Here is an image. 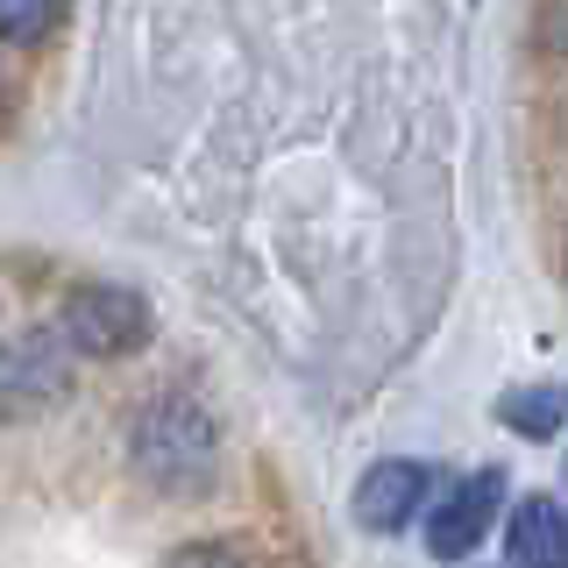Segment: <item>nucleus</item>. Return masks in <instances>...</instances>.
Returning <instances> with one entry per match:
<instances>
[{
  "label": "nucleus",
  "mask_w": 568,
  "mask_h": 568,
  "mask_svg": "<svg viewBox=\"0 0 568 568\" xmlns=\"http://www.w3.org/2000/svg\"><path fill=\"white\" fill-rule=\"evenodd\" d=\"M426 497H434V476H426V462H369L363 484H355V526L363 532H405L426 511Z\"/></svg>",
  "instance_id": "obj_5"
},
{
  "label": "nucleus",
  "mask_w": 568,
  "mask_h": 568,
  "mask_svg": "<svg viewBox=\"0 0 568 568\" xmlns=\"http://www.w3.org/2000/svg\"><path fill=\"white\" fill-rule=\"evenodd\" d=\"M497 426H511L519 440H555L568 426V384H511L497 398Z\"/></svg>",
  "instance_id": "obj_7"
},
{
  "label": "nucleus",
  "mask_w": 568,
  "mask_h": 568,
  "mask_svg": "<svg viewBox=\"0 0 568 568\" xmlns=\"http://www.w3.org/2000/svg\"><path fill=\"white\" fill-rule=\"evenodd\" d=\"M58 22H64V0H0V43L8 50H36Z\"/></svg>",
  "instance_id": "obj_8"
},
{
  "label": "nucleus",
  "mask_w": 568,
  "mask_h": 568,
  "mask_svg": "<svg viewBox=\"0 0 568 568\" xmlns=\"http://www.w3.org/2000/svg\"><path fill=\"white\" fill-rule=\"evenodd\" d=\"M129 462L135 476L150 490L164 497H192L213 484V469H221V426L200 398H185V390H156V398H142V413L129 426Z\"/></svg>",
  "instance_id": "obj_1"
},
{
  "label": "nucleus",
  "mask_w": 568,
  "mask_h": 568,
  "mask_svg": "<svg viewBox=\"0 0 568 568\" xmlns=\"http://www.w3.org/2000/svg\"><path fill=\"white\" fill-rule=\"evenodd\" d=\"M71 348L64 334H8L0 342V413L8 419H29V413H50L58 398H71Z\"/></svg>",
  "instance_id": "obj_3"
},
{
  "label": "nucleus",
  "mask_w": 568,
  "mask_h": 568,
  "mask_svg": "<svg viewBox=\"0 0 568 568\" xmlns=\"http://www.w3.org/2000/svg\"><path fill=\"white\" fill-rule=\"evenodd\" d=\"M505 561L511 568H568V511H561V497H519V505H511Z\"/></svg>",
  "instance_id": "obj_6"
},
{
  "label": "nucleus",
  "mask_w": 568,
  "mask_h": 568,
  "mask_svg": "<svg viewBox=\"0 0 568 568\" xmlns=\"http://www.w3.org/2000/svg\"><path fill=\"white\" fill-rule=\"evenodd\" d=\"M497 519H505V469H469L434 497V511H426V547H434V561H462L490 540Z\"/></svg>",
  "instance_id": "obj_4"
},
{
  "label": "nucleus",
  "mask_w": 568,
  "mask_h": 568,
  "mask_svg": "<svg viewBox=\"0 0 568 568\" xmlns=\"http://www.w3.org/2000/svg\"><path fill=\"white\" fill-rule=\"evenodd\" d=\"M156 334V313L135 284H106V277H85L71 284L64 298V342L79 355H100V363H121V355H142Z\"/></svg>",
  "instance_id": "obj_2"
},
{
  "label": "nucleus",
  "mask_w": 568,
  "mask_h": 568,
  "mask_svg": "<svg viewBox=\"0 0 568 568\" xmlns=\"http://www.w3.org/2000/svg\"><path fill=\"white\" fill-rule=\"evenodd\" d=\"M164 568H248V561L235 547H221V540H185V547H171Z\"/></svg>",
  "instance_id": "obj_9"
}]
</instances>
